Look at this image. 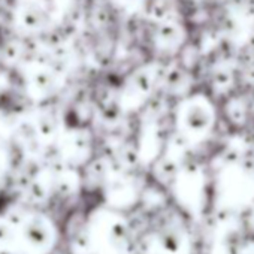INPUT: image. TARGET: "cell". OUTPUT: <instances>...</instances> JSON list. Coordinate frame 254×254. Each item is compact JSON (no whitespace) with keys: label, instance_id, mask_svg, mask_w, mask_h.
Wrapping results in <instances>:
<instances>
[{"label":"cell","instance_id":"6da1fadb","mask_svg":"<svg viewBox=\"0 0 254 254\" xmlns=\"http://www.w3.org/2000/svg\"><path fill=\"white\" fill-rule=\"evenodd\" d=\"M217 111L212 100L200 93L184 97L175 109L177 133L189 144L206 139L215 127Z\"/></svg>","mask_w":254,"mask_h":254},{"label":"cell","instance_id":"7a4b0ae2","mask_svg":"<svg viewBox=\"0 0 254 254\" xmlns=\"http://www.w3.org/2000/svg\"><path fill=\"white\" fill-rule=\"evenodd\" d=\"M157 70L147 66V67H141L138 70H135L129 79L126 81L124 87L121 88L120 93V106L121 109H127V111H133V109H139L144 103H147L153 93L156 85L163 81V75H156Z\"/></svg>","mask_w":254,"mask_h":254},{"label":"cell","instance_id":"3957f363","mask_svg":"<svg viewBox=\"0 0 254 254\" xmlns=\"http://www.w3.org/2000/svg\"><path fill=\"white\" fill-rule=\"evenodd\" d=\"M183 39H184V32L178 23L172 20L159 23L157 32H156V42L159 47H162L166 51L175 50L183 44Z\"/></svg>","mask_w":254,"mask_h":254},{"label":"cell","instance_id":"277c9868","mask_svg":"<svg viewBox=\"0 0 254 254\" xmlns=\"http://www.w3.org/2000/svg\"><path fill=\"white\" fill-rule=\"evenodd\" d=\"M23 17H24V27L27 29H39L41 26V21H42V14L41 11H38L36 8H27L24 12H23Z\"/></svg>","mask_w":254,"mask_h":254},{"label":"cell","instance_id":"5b68a950","mask_svg":"<svg viewBox=\"0 0 254 254\" xmlns=\"http://www.w3.org/2000/svg\"><path fill=\"white\" fill-rule=\"evenodd\" d=\"M123 6H129V8H136V6H145L147 0H117Z\"/></svg>","mask_w":254,"mask_h":254}]
</instances>
